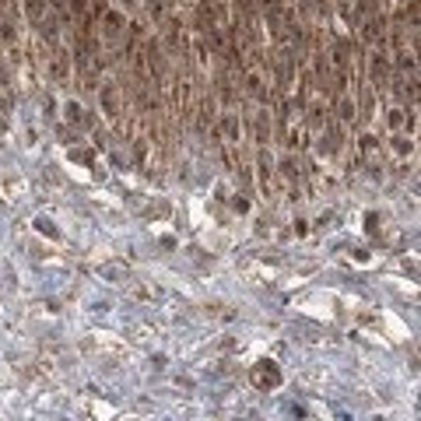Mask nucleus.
<instances>
[{
	"mask_svg": "<svg viewBox=\"0 0 421 421\" xmlns=\"http://www.w3.org/2000/svg\"><path fill=\"white\" fill-rule=\"evenodd\" d=\"M98 35H102L105 42H120V39L127 35V18H123L120 11H102V15H98Z\"/></svg>",
	"mask_w": 421,
	"mask_h": 421,
	"instance_id": "f257e3e1",
	"label": "nucleus"
},
{
	"mask_svg": "<svg viewBox=\"0 0 421 421\" xmlns=\"http://www.w3.org/2000/svg\"><path fill=\"white\" fill-rule=\"evenodd\" d=\"M98 102H102L105 116H109V120H120V88H116V84H102Z\"/></svg>",
	"mask_w": 421,
	"mask_h": 421,
	"instance_id": "f03ea898",
	"label": "nucleus"
},
{
	"mask_svg": "<svg viewBox=\"0 0 421 421\" xmlns=\"http://www.w3.org/2000/svg\"><path fill=\"white\" fill-rule=\"evenodd\" d=\"M373 84L376 88H386V81H390V60L383 57V53H373Z\"/></svg>",
	"mask_w": 421,
	"mask_h": 421,
	"instance_id": "7ed1b4c3",
	"label": "nucleus"
},
{
	"mask_svg": "<svg viewBox=\"0 0 421 421\" xmlns=\"http://www.w3.org/2000/svg\"><path fill=\"white\" fill-rule=\"evenodd\" d=\"M0 42H4V46L18 42V21H15L11 11H0Z\"/></svg>",
	"mask_w": 421,
	"mask_h": 421,
	"instance_id": "20e7f679",
	"label": "nucleus"
},
{
	"mask_svg": "<svg viewBox=\"0 0 421 421\" xmlns=\"http://www.w3.org/2000/svg\"><path fill=\"white\" fill-rule=\"evenodd\" d=\"M141 4H144V0H113V11H120L127 18V15H137Z\"/></svg>",
	"mask_w": 421,
	"mask_h": 421,
	"instance_id": "39448f33",
	"label": "nucleus"
},
{
	"mask_svg": "<svg viewBox=\"0 0 421 421\" xmlns=\"http://www.w3.org/2000/svg\"><path fill=\"white\" fill-rule=\"evenodd\" d=\"M64 113H67V120H71V123H81V102H78V98H67Z\"/></svg>",
	"mask_w": 421,
	"mask_h": 421,
	"instance_id": "423d86ee",
	"label": "nucleus"
},
{
	"mask_svg": "<svg viewBox=\"0 0 421 421\" xmlns=\"http://www.w3.org/2000/svg\"><path fill=\"white\" fill-rule=\"evenodd\" d=\"M71 8H74L78 15H84V11H88V0H71Z\"/></svg>",
	"mask_w": 421,
	"mask_h": 421,
	"instance_id": "0eeeda50",
	"label": "nucleus"
},
{
	"mask_svg": "<svg viewBox=\"0 0 421 421\" xmlns=\"http://www.w3.org/2000/svg\"><path fill=\"white\" fill-rule=\"evenodd\" d=\"M260 4H263V8H274V4H278V0H260Z\"/></svg>",
	"mask_w": 421,
	"mask_h": 421,
	"instance_id": "6e6552de",
	"label": "nucleus"
}]
</instances>
